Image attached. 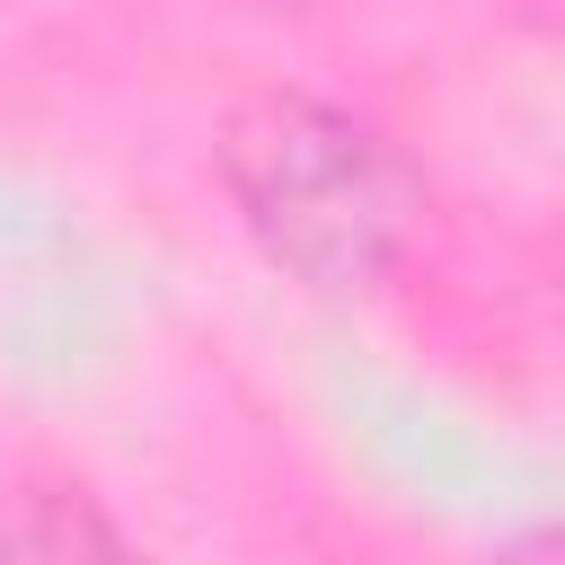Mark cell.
<instances>
[{"label": "cell", "mask_w": 565, "mask_h": 565, "mask_svg": "<svg viewBox=\"0 0 565 565\" xmlns=\"http://www.w3.org/2000/svg\"><path fill=\"white\" fill-rule=\"evenodd\" d=\"M212 177L238 212V230L256 238V256L327 300L380 291L406 274L415 238H424V177L415 159L353 106L265 79L247 97H230L221 132H212Z\"/></svg>", "instance_id": "cell-1"}, {"label": "cell", "mask_w": 565, "mask_h": 565, "mask_svg": "<svg viewBox=\"0 0 565 565\" xmlns=\"http://www.w3.org/2000/svg\"><path fill=\"white\" fill-rule=\"evenodd\" d=\"M0 565H150L106 494L71 468L0 477Z\"/></svg>", "instance_id": "cell-2"}, {"label": "cell", "mask_w": 565, "mask_h": 565, "mask_svg": "<svg viewBox=\"0 0 565 565\" xmlns=\"http://www.w3.org/2000/svg\"><path fill=\"white\" fill-rule=\"evenodd\" d=\"M512 565H565V530H547V539H530Z\"/></svg>", "instance_id": "cell-3"}]
</instances>
